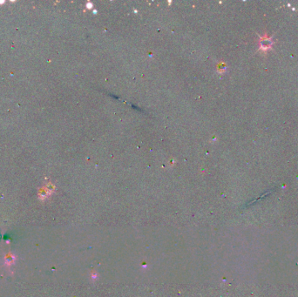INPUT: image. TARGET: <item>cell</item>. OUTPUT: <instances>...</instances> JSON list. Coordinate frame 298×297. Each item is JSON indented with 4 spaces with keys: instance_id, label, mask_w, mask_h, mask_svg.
<instances>
[{
    "instance_id": "cell-1",
    "label": "cell",
    "mask_w": 298,
    "mask_h": 297,
    "mask_svg": "<svg viewBox=\"0 0 298 297\" xmlns=\"http://www.w3.org/2000/svg\"><path fill=\"white\" fill-rule=\"evenodd\" d=\"M259 38H260V50L262 52H267L274 44V42L272 41V37H268L266 34L264 36H259Z\"/></svg>"
}]
</instances>
